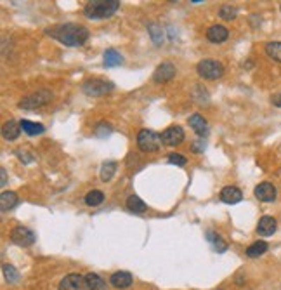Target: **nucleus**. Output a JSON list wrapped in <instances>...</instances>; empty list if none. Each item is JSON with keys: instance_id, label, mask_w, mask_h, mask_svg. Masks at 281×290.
Here are the masks:
<instances>
[{"instance_id": "23", "label": "nucleus", "mask_w": 281, "mask_h": 290, "mask_svg": "<svg viewBox=\"0 0 281 290\" xmlns=\"http://www.w3.org/2000/svg\"><path fill=\"white\" fill-rule=\"evenodd\" d=\"M264 252H267V244L266 241H262V240H259V241H253L252 245L246 249V255L248 257H259V255H262Z\"/></svg>"}, {"instance_id": "20", "label": "nucleus", "mask_w": 281, "mask_h": 290, "mask_svg": "<svg viewBox=\"0 0 281 290\" xmlns=\"http://www.w3.org/2000/svg\"><path fill=\"white\" fill-rule=\"evenodd\" d=\"M122 61H123L122 54H120L116 49H108L106 53H105V66L113 68V66H118V64H122Z\"/></svg>"}, {"instance_id": "31", "label": "nucleus", "mask_w": 281, "mask_h": 290, "mask_svg": "<svg viewBox=\"0 0 281 290\" xmlns=\"http://www.w3.org/2000/svg\"><path fill=\"white\" fill-rule=\"evenodd\" d=\"M168 162L170 163H174V165H186L188 163V158L184 157V155H181V153H170L168 155Z\"/></svg>"}, {"instance_id": "6", "label": "nucleus", "mask_w": 281, "mask_h": 290, "mask_svg": "<svg viewBox=\"0 0 281 290\" xmlns=\"http://www.w3.org/2000/svg\"><path fill=\"white\" fill-rule=\"evenodd\" d=\"M50 99H53V92H50L49 89H40V90H37V92H33V94H30V96L21 99L19 108H23V110H35V108L47 105Z\"/></svg>"}, {"instance_id": "29", "label": "nucleus", "mask_w": 281, "mask_h": 290, "mask_svg": "<svg viewBox=\"0 0 281 290\" xmlns=\"http://www.w3.org/2000/svg\"><path fill=\"white\" fill-rule=\"evenodd\" d=\"M209 238L212 240V245L215 247V249H217V252H224V250L227 249V244L226 241L222 240V236H219V235H215V233H209Z\"/></svg>"}, {"instance_id": "25", "label": "nucleus", "mask_w": 281, "mask_h": 290, "mask_svg": "<svg viewBox=\"0 0 281 290\" xmlns=\"http://www.w3.org/2000/svg\"><path fill=\"white\" fill-rule=\"evenodd\" d=\"M266 53L271 59L281 63V42H269V44H266Z\"/></svg>"}, {"instance_id": "4", "label": "nucleus", "mask_w": 281, "mask_h": 290, "mask_svg": "<svg viewBox=\"0 0 281 290\" xmlns=\"http://www.w3.org/2000/svg\"><path fill=\"white\" fill-rule=\"evenodd\" d=\"M196 71L205 80H217L224 75V66L217 59H203L196 64Z\"/></svg>"}, {"instance_id": "34", "label": "nucleus", "mask_w": 281, "mask_h": 290, "mask_svg": "<svg viewBox=\"0 0 281 290\" xmlns=\"http://www.w3.org/2000/svg\"><path fill=\"white\" fill-rule=\"evenodd\" d=\"M271 103L274 106L281 108V94H274V96H271Z\"/></svg>"}, {"instance_id": "16", "label": "nucleus", "mask_w": 281, "mask_h": 290, "mask_svg": "<svg viewBox=\"0 0 281 290\" xmlns=\"http://www.w3.org/2000/svg\"><path fill=\"white\" fill-rule=\"evenodd\" d=\"M188 122H189V127H191L198 136H205V134L209 132V124H207V120L203 118L200 113L191 115Z\"/></svg>"}, {"instance_id": "8", "label": "nucleus", "mask_w": 281, "mask_h": 290, "mask_svg": "<svg viewBox=\"0 0 281 290\" xmlns=\"http://www.w3.org/2000/svg\"><path fill=\"white\" fill-rule=\"evenodd\" d=\"M184 137H186L184 131H183V127H179V125H172V127H168L162 132V142L165 146L181 144V142L184 141Z\"/></svg>"}, {"instance_id": "17", "label": "nucleus", "mask_w": 281, "mask_h": 290, "mask_svg": "<svg viewBox=\"0 0 281 290\" xmlns=\"http://www.w3.org/2000/svg\"><path fill=\"white\" fill-rule=\"evenodd\" d=\"M21 131H23V129H21V124H18L16 120H9V122L4 124L2 136L6 137L7 141H14V139H18V137H19Z\"/></svg>"}, {"instance_id": "26", "label": "nucleus", "mask_w": 281, "mask_h": 290, "mask_svg": "<svg viewBox=\"0 0 281 290\" xmlns=\"http://www.w3.org/2000/svg\"><path fill=\"white\" fill-rule=\"evenodd\" d=\"M115 172H116V162L103 163V167H101V179L106 183V181H110L111 177L115 176Z\"/></svg>"}, {"instance_id": "30", "label": "nucleus", "mask_w": 281, "mask_h": 290, "mask_svg": "<svg viewBox=\"0 0 281 290\" xmlns=\"http://www.w3.org/2000/svg\"><path fill=\"white\" fill-rule=\"evenodd\" d=\"M149 35L153 38L155 44H162L163 42V33H162V28L158 25H149Z\"/></svg>"}, {"instance_id": "10", "label": "nucleus", "mask_w": 281, "mask_h": 290, "mask_svg": "<svg viewBox=\"0 0 281 290\" xmlns=\"http://www.w3.org/2000/svg\"><path fill=\"white\" fill-rule=\"evenodd\" d=\"M174 77H175V66L170 61L162 63L153 73V80L157 82V84H165V82H170Z\"/></svg>"}, {"instance_id": "22", "label": "nucleus", "mask_w": 281, "mask_h": 290, "mask_svg": "<svg viewBox=\"0 0 281 290\" xmlns=\"http://www.w3.org/2000/svg\"><path fill=\"white\" fill-rule=\"evenodd\" d=\"M21 129L28 134V136H38L45 131V127L42 124H35V122H30V120H21Z\"/></svg>"}, {"instance_id": "15", "label": "nucleus", "mask_w": 281, "mask_h": 290, "mask_svg": "<svg viewBox=\"0 0 281 290\" xmlns=\"http://www.w3.org/2000/svg\"><path fill=\"white\" fill-rule=\"evenodd\" d=\"M276 226H278V224H276V219L269 218V215H264L257 224V233L261 236H271V235H274Z\"/></svg>"}, {"instance_id": "27", "label": "nucleus", "mask_w": 281, "mask_h": 290, "mask_svg": "<svg viewBox=\"0 0 281 290\" xmlns=\"http://www.w3.org/2000/svg\"><path fill=\"white\" fill-rule=\"evenodd\" d=\"M236 14H238L236 7H235V6H229V4H224V6L220 7V11H219V16H220L222 19H226V21L235 19Z\"/></svg>"}, {"instance_id": "11", "label": "nucleus", "mask_w": 281, "mask_h": 290, "mask_svg": "<svg viewBox=\"0 0 281 290\" xmlns=\"http://www.w3.org/2000/svg\"><path fill=\"white\" fill-rule=\"evenodd\" d=\"M253 195L261 202H274L276 200V188L271 183H261L255 186Z\"/></svg>"}, {"instance_id": "14", "label": "nucleus", "mask_w": 281, "mask_h": 290, "mask_svg": "<svg viewBox=\"0 0 281 290\" xmlns=\"http://www.w3.org/2000/svg\"><path fill=\"white\" fill-rule=\"evenodd\" d=\"M241 198H243V195L238 188L235 186H226V188H222V191H220V200L224 203H229V205H235V203L241 202Z\"/></svg>"}, {"instance_id": "32", "label": "nucleus", "mask_w": 281, "mask_h": 290, "mask_svg": "<svg viewBox=\"0 0 281 290\" xmlns=\"http://www.w3.org/2000/svg\"><path fill=\"white\" fill-rule=\"evenodd\" d=\"M105 134H106V136H108V134H111V127L108 124H99L97 125V136L103 137Z\"/></svg>"}, {"instance_id": "3", "label": "nucleus", "mask_w": 281, "mask_h": 290, "mask_svg": "<svg viewBox=\"0 0 281 290\" xmlns=\"http://www.w3.org/2000/svg\"><path fill=\"white\" fill-rule=\"evenodd\" d=\"M137 146L144 153H155L162 146V134H157L149 129H142L137 134Z\"/></svg>"}, {"instance_id": "21", "label": "nucleus", "mask_w": 281, "mask_h": 290, "mask_svg": "<svg viewBox=\"0 0 281 290\" xmlns=\"http://www.w3.org/2000/svg\"><path fill=\"white\" fill-rule=\"evenodd\" d=\"M127 209L131 212H134V214H137V212H146V210H148V205H146V203L142 202L139 197L131 195V197L127 198Z\"/></svg>"}, {"instance_id": "2", "label": "nucleus", "mask_w": 281, "mask_h": 290, "mask_svg": "<svg viewBox=\"0 0 281 290\" xmlns=\"http://www.w3.org/2000/svg\"><path fill=\"white\" fill-rule=\"evenodd\" d=\"M120 7L118 0H92L85 6L84 14L89 19H106L113 16Z\"/></svg>"}, {"instance_id": "5", "label": "nucleus", "mask_w": 281, "mask_h": 290, "mask_svg": "<svg viewBox=\"0 0 281 290\" xmlns=\"http://www.w3.org/2000/svg\"><path fill=\"white\" fill-rule=\"evenodd\" d=\"M115 89V85L108 80H101V79H89L87 82H84L82 85V90L84 94L92 98H99V96H105V94H110L111 90Z\"/></svg>"}, {"instance_id": "13", "label": "nucleus", "mask_w": 281, "mask_h": 290, "mask_svg": "<svg viewBox=\"0 0 281 290\" xmlns=\"http://www.w3.org/2000/svg\"><path fill=\"white\" fill-rule=\"evenodd\" d=\"M110 283L115 288H129L132 285V275L129 271H116L111 275Z\"/></svg>"}, {"instance_id": "9", "label": "nucleus", "mask_w": 281, "mask_h": 290, "mask_svg": "<svg viewBox=\"0 0 281 290\" xmlns=\"http://www.w3.org/2000/svg\"><path fill=\"white\" fill-rule=\"evenodd\" d=\"M59 290H87V283H85V276L71 273L66 275L59 283Z\"/></svg>"}, {"instance_id": "7", "label": "nucleus", "mask_w": 281, "mask_h": 290, "mask_svg": "<svg viewBox=\"0 0 281 290\" xmlns=\"http://www.w3.org/2000/svg\"><path fill=\"white\" fill-rule=\"evenodd\" d=\"M11 240L19 247H30V245H33V241H35V233L24 226H18L12 229Z\"/></svg>"}, {"instance_id": "12", "label": "nucleus", "mask_w": 281, "mask_h": 290, "mask_svg": "<svg viewBox=\"0 0 281 290\" xmlns=\"http://www.w3.org/2000/svg\"><path fill=\"white\" fill-rule=\"evenodd\" d=\"M227 37H229V32L222 25H214V27L207 30V38H209L212 44H222V42L227 40Z\"/></svg>"}, {"instance_id": "28", "label": "nucleus", "mask_w": 281, "mask_h": 290, "mask_svg": "<svg viewBox=\"0 0 281 290\" xmlns=\"http://www.w3.org/2000/svg\"><path fill=\"white\" fill-rule=\"evenodd\" d=\"M2 270H4V276H6V280L9 281V283H14V281L19 280V273L14 266H11V264H4Z\"/></svg>"}, {"instance_id": "1", "label": "nucleus", "mask_w": 281, "mask_h": 290, "mask_svg": "<svg viewBox=\"0 0 281 290\" xmlns=\"http://www.w3.org/2000/svg\"><path fill=\"white\" fill-rule=\"evenodd\" d=\"M47 33L68 47L84 45L89 38V30L82 27V25H75V23L58 25V27L47 30Z\"/></svg>"}, {"instance_id": "33", "label": "nucleus", "mask_w": 281, "mask_h": 290, "mask_svg": "<svg viewBox=\"0 0 281 290\" xmlns=\"http://www.w3.org/2000/svg\"><path fill=\"white\" fill-rule=\"evenodd\" d=\"M205 150V142H201V141H196L193 144V151L194 153H200V151H203Z\"/></svg>"}, {"instance_id": "18", "label": "nucleus", "mask_w": 281, "mask_h": 290, "mask_svg": "<svg viewBox=\"0 0 281 290\" xmlns=\"http://www.w3.org/2000/svg\"><path fill=\"white\" fill-rule=\"evenodd\" d=\"M16 203H18V195H16L14 191H4L2 195H0V210L2 212L11 210Z\"/></svg>"}, {"instance_id": "19", "label": "nucleus", "mask_w": 281, "mask_h": 290, "mask_svg": "<svg viewBox=\"0 0 281 290\" xmlns=\"http://www.w3.org/2000/svg\"><path fill=\"white\" fill-rule=\"evenodd\" d=\"M85 283L89 290H106V281L96 273H87L85 275Z\"/></svg>"}, {"instance_id": "35", "label": "nucleus", "mask_w": 281, "mask_h": 290, "mask_svg": "<svg viewBox=\"0 0 281 290\" xmlns=\"http://www.w3.org/2000/svg\"><path fill=\"white\" fill-rule=\"evenodd\" d=\"M2 186H6V183H7V174H6V168H2Z\"/></svg>"}, {"instance_id": "24", "label": "nucleus", "mask_w": 281, "mask_h": 290, "mask_svg": "<svg viewBox=\"0 0 281 290\" xmlns=\"http://www.w3.org/2000/svg\"><path fill=\"white\" fill-rule=\"evenodd\" d=\"M103 200H105V195H103V191H99V189H92V191L85 195V203H87L89 207L101 205Z\"/></svg>"}]
</instances>
